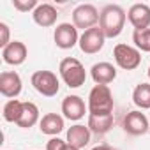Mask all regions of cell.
<instances>
[{"label": "cell", "mask_w": 150, "mask_h": 150, "mask_svg": "<svg viewBox=\"0 0 150 150\" xmlns=\"http://www.w3.org/2000/svg\"><path fill=\"white\" fill-rule=\"evenodd\" d=\"M21 88H23V83H21V78L18 72L6 71L0 74V94L4 97L16 99L21 94Z\"/></svg>", "instance_id": "obj_9"}, {"label": "cell", "mask_w": 150, "mask_h": 150, "mask_svg": "<svg viewBox=\"0 0 150 150\" xmlns=\"http://www.w3.org/2000/svg\"><path fill=\"white\" fill-rule=\"evenodd\" d=\"M99 18H101V13L92 4H81L72 11V25L76 28H81L83 32L94 28L99 23Z\"/></svg>", "instance_id": "obj_6"}, {"label": "cell", "mask_w": 150, "mask_h": 150, "mask_svg": "<svg viewBox=\"0 0 150 150\" xmlns=\"http://www.w3.org/2000/svg\"><path fill=\"white\" fill-rule=\"evenodd\" d=\"M39 120V108L34 104V103H23V108H21V115H20V120H18V125L21 129H30L32 125H35Z\"/></svg>", "instance_id": "obj_18"}, {"label": "cell", "mask_w": 150, "mask_h": 150, "mask_svg": "<svg viewBox=\"0 0 150 150\" xmlns=\"http://www.w3.org/2000/svg\"><path fill=\"white\" fill-rule=\"evenodd\" d=\"M9 27L7 23H0V46H2V50L9 44Z\"/></svg>", "instance_id": "obj_25"}, {"label": "cell", "mask_w": 150, "mask_h": 150, "mask_svg": "<svg viewBox=\"0 0 150 150\" xmlns=\"http://www.w3.org/2000/svg\"><path fill=\"white\" fill-rule=\"evenodd\" d=\"M90 132L96 134H106L113 127V113L110 115H88V125Z\"/></svg>", "instance_id": "obj_19"}, {"label": "cell", "mask_w": 150, "mask_h": 150, "mask_svg": "<svg viewBox=\"0 0 150 150\" xmlns=\"http://www.w3.org/2000/svg\"><path fill=\"white\" fill-rule=\"evenodd\" d=\"M124 129L132 136H141L148 131V118L141 111H129L124 117Z\"/></svg>", "instance_id": "obj_12"}, {"label": "cell", "mask_w": 150, "mask_h": 150, "mask_svg": "<svg viewBox=\"0 0 150 150\" xmlns=\"http://www.w3.org/2000/svg\"><path fill=\"white\" fill-rule=\"evenodd\" d=\"M127 18L134 30H145L150 27V6L146 4H134L127 11Z\"/></svg>", "instance_id": "obj_13"}, {"label": "cell", "mask_w": 150, "mask_h": 150, "mask_svg": "<svg viewBox=\"0 0 150 150\" xmlns=\"http://www.w3.org/2000/svg\"><path fill=\"white\" fill-rule=\"evenodd\" d=\"M90 141V129L81 125V124H76L67 129V145L69 146H74L81 150L83 146H87Z\"/></svg>", "instance_id": "obj_16"}, {"label": "cell", "mask_w": 150, "mask_h": 150, "mask_svg": "<svg viewBox=\"0 0 150 150\" xmlns=\"http://www.w3.org/2000/svg\"><path fill=\"white\" fill-rule=\"evenodd\" d=\"M21 108H23V103L21 101H18V99L7 101L6 106H4V120L6 122H13V124H18L20 115H21Z\"/></svg>", "instance_id": "obj_21"}, {"label": "cell", "mask_w": 150, "mask_h": 150, "mask_svg": "<svg viewBox=\"0 0 150 150\" xmlns=\"http://www.w3.org/2000/svg\"><path fill=\"white\" fill-rule=\"evenodd\" d=\"M28 50L21 41H11L4 50H2V58L7 65H21L27 60Z\"/></svg>", "instance_id": "obj_11"}, {"label": "cell", "mask_w": 150, "mask_h": 150, "mask_svg": "<svg viewBox=\"0 0 150 150\" xmlns=\"http://www.w3.org/2000/svg\"><path fill=\"white\" fill-rule=\"evenodd\" d=\"M32 87L44 97H53L60 90V83L57 74L51 71H35L32 74Z\"/></svg>", "instance_id": "obj_4"}, {"label": "cell", "mask_w": 150, "mask_h": 150, "mask_svg": "<svg viewBox=\"0 0 150 150\" xmlns=\"http://www.w3.org/2000/svg\"><path fill=\"white\" fill-rule=\"evenodd\" d=\"M32 18L35 21V25H39L42 28H48V27H53L57 23L58 11L51 4H39L35 7V11L32 13Z\"/></svg>", "instance_id": "obj_15"}, {"label": "cell", "mask_w": 150, "mask_h": 150, "mask_svg": "<svg viewBox=\"0 0 150 150\" xmlns=\"http://www.w3.org/2000/svg\"><path fill=\"white\" fill-rule=\"evenodd\" d=\"M69 150H78V148H74V146H69Z\"/></svg>", "instance_id": "obj_27"}, {"label": "cell", "mask_w": 150, "mask_h": 150, "mask_svg": "<svg viewBox=\"0 0 150 150\" xmlns=\"http://www.w3.org/2000/svg\"><path fill=\"white\" fill-rule=\"evenodd\" d=\"M39 129L42 134L55 138L57 134H60L64 131V118L58 113H46L39 122Z\"/></svg>", "instance_id": "obj_17"}, {"label": "cell", "mask_w": 150, "mask_h": 150, "mask_svg": "<svg viewBox=\"0 0 150 150\" xmlns=\"http://www.w3.org/2000/svg\"><path fill=\"white\" fill-rule=\"evenodd\" d=\"M132 103L141 110H150V83H139L132 90Z\"/></svg>", "instance_id": "obj_20"}, {"label": "cell", "mask_w": 150, "mask_h": 150, "mask_svg": "<svg viewBox=\"0 0 150 150\" xmlns=\"http://www.w3.org/2000/svg\"><path fill=\"white\" fill-rule=\"evenodd\" d=\"M53 39H55V44L60 50H71V48H74L80 42L78 28L74 25H71V23H60L55 28Z\"/></svg>", "instance_id": "obj_8"}, {"label": "cell", "mask_w": 150, "mask_h": 150, "mask_svg": "<svg viewBox=\"0 0 150 150\" xmlns=\"http://www.w3.org/2000/svg\"><path fill=\"white\" fill-rule=\"evenodd\" d=\"M148 80H150V67H148Z\"/></svg>", "instance_id": "obj_28"}, {"label": "cell", "mask_w": 150, "mask_h": 150, "mask_svg": "<svg viewBox=\"0 0 150 150\" xmlns=\"http://www.w3.org/2000/svg\"><path fill=\"white\" fill-rule=\"evenodd\" d=\"M125 11L117 6V4H108L103 11H101V18H99V28L103 30L106 39H113L118 37L124 30L125 25Z\"/></svg>", "instance_id": "obj_1"}, {"label": "cell", "mask_w": 150, "mask_h": 150, "mask_svg": "<svg viewBox=\"0 0 150 150\" xmlns=\"http://www.w3.org/2000/svg\"><path fill=\"white\" fill-rule=\"evenodd\" d=\"M58 71H60V76H62L64 83L69 88H78L87 80V71H85L83 64L74 57L64 58L60 62V65H58Z\"/></svg>", "instance_id": "obj_2"}, {"label": "cell", "mask_w": 150, "mask_h": 150, "mask_svg": "<svg viewBox=\"0 0 150 150\" xmlns=\"http://www.w3.org/2000/svg\"><path fill=\"white\" fill-rule=\"evenodd\" d=\"M113 57H115V62L120 69H125V71H134L136 67H139L141 64V53L138 48H132L129 44H117L113 48Z\"/></svg>", "instance_id": "obj_5"}, {"label": "cell", "mask_w": 150, "mask_h": 150, "mask_svg": "<svg viewBox=\"0 0 150 150\" xmlns=\"http://www.w3.org/2000/svg\"><path fill=\"white\" fill-rule=\"evenodd\" d=\"M104 34L99 27H94L90 30H85L81 35H80V50L87 55H94V53H99L104 46Z\"/></svg>", "instance_id": "obj_7"}, {"label": "cell", "mask_w": 150, "mask_h": 150, "mask_svg": "<svg viewBox=\"0 0 150 150\" xmlns=\"http://www.w3.org/2000/svg\"><path fill=\"white\" fill-rule=\"evenodd\" d=\"M13 6L20 13H28V11L34 13L39 4H37V0H13Z\"/></svg>", "instance_id": "obj_23"}, {"label": "cell", "mask_w": 150, "mask_h": 150, "mask_svg": "<svg viewBox=\"0 0 150 150\" xmlns=\"http://www.w3.org/2000/svg\"><path fill=\"white\" fill-rule=\"evenodd\" d=\"M88 106H85V101L80 96H67L62 101V113L69 120H80L85 117Z\"/></svg>", "instance_id": "obj_10"}, {"label": "cell", "mask_w": 150, "mask_h": 150, "mask_svg": "<svg viewBox=\"0 0 150 150\" xmlns=\"http://www.w3.org/2000/svg\"><path fill=\"white\" fill-rule=\"evenodd\" d=\"M92 150H115V148H111L110 145H106V143H103V145H97V146H94Z\"/></svg>", "instance_id": "obj_26"}, {"label": "cell", "mask_w": 150, "mask_h": 150, "mask_svg": "<svg viewBox=\"0 0 150 150\" xmlns=\"http://www.w3.org/2000/svg\"><path fill=\"white\" fill-rule=\"evenodd\" d=\"M46 150H69V145H67V141H64L60 138H51L46 143Z\"/></svg>", "instance_id": "obj_24"}, {"label": "cell", "mask_w": 150, "mask_h": 150, "mask_svg": "<svg viewBox=\"0 0 150 150\" xmlns=\"http://www.w3.org/2000/svg\"><path fill=\"white\" fill-rule=\"evenodd\" d=\"M132 42L136 44V48H138L139 51L150 53V28L134 30V34H132Z\"/></svg>", "instance_id": "obj_22"}, {"label": "cell", "mask_w": 150, "mask_h": 150, "mask_svg": "<svg viewBox=\"0 0 150 150\" xmlns=\"http://www.w3.org/2000/svg\"><path fill=\"white\" fill-rule=\"evenodd\" d=\"M90 76L96 81V85H108L117 78V69L110 62H99V64L92 65Z\"/></svg>", "instance_id": "obj_14"}, {"label": "cell", "mask_w": 150, "mask_h": 150, "mask_svg": "<svg viewBox=\"0 0 150 150\" xmlns=\"http://www.w3.org/2000/svg\"><path fill=\"white\" fill-rule=\"evenodd\" d=\"M90 115H110L113 113V94L108 85H96L88 94Z\"/></svg>", "instance_id": "obj_3"}]
</instances>
